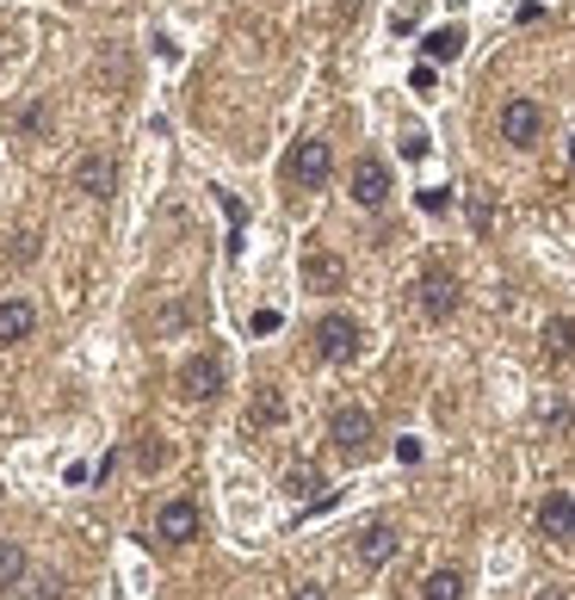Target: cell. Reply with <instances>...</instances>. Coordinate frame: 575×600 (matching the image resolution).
I'll use <instances>...</instances> for the list:
<instances>
[{
    "label": "cell",
    "mask_w": 575,
    "mask_h": 600,
    "mask_svg": "<svg viewBox=\"0 0 575 600\" xmlns=\"http://www.w3.org/2000/svg\"><path fill=\"white\" fill-rule=\"evenodd\" d=\"M359 347H365V329L353 322V316H322L316 322V353H322L328 366H346V359H359Z\"/></svg>",
    "instance_id": "6da1fadb"
},
{
    "label": "cell",
    "mask_w": 575,
    "mask_h": 600,
    "mask_svg": "<svg viewBox=\"0 0 575 600\" xmlns=\"http://www.w3.org/2000/svg\"><path fill=\"white\" fill-rule=\"evenodd\" d=\"M371 415L365 408H334V421H328V440H334V452H346V458H365L371 452Z\"/></svg>",
    "instance_id": "7a4b0ae2"
},
{
    "label": "cell",
    "mask_w": 575,
    "mask_h": 600,
    "mask_svg": "<svg viewBox=\"0 0 575 600\" xmlns=\"http://www.w3.org/2000/svg\"><path fill=\"white\" fill-rule=\"evenodd\" d=\"M421 316L427 322H452V316H458V279H452L445 267L421 272Z\"/></svg>",
    "instance_id": "3957f363"
},
{
    "label": "cell",
    "mask_w": 575,
    "mask_h": 600,
    "mask_svg": "<svg viewBox=\"0 0 575 600\" xmlns=\"http://www.w3.org/2000/svg\"><path fill=\"white\" fill-rule=\"evenodd\" d=\"M538 131H545V112H538L533 99H507V106H501V136H507L514 149H533Z\"/></svg>",
    "instance_id": "277c9868"
},
{
    "label": "cell",
    "mask_w": 575,
    "mask_h": 600,
    "mask_svg": "<svg viewBox=\"0 0 575 600\" xmlns=\"http://www.w3.org/2000/svg\"><path fill=\"white\" fill-rule=\"evenodd\" d=\"M217 390H223V359H217V353H198V359L180 366V396L205 403V396H217Z\"/></svg>",
    "instance_id": "5b68a950"
},
{
    "label": "cell",
    "mask_w": 575,
    "mask_h": 600,
    "mask_svg": "<svg viewBox=\"0 0 575 600\" xmlns=\"http://www.w3.org/2000/svg\"><path fill=\"white\" fill-rule=\"evenodd\" d=\"M346 186H353V198H359L365 211H378L383 198H390V168H383L378 156H359V161H353V180H346Z\"/></svg>",
    "instance_id": "8992f818"
},
{
    "label": "cell",
    "mask_w": 575,
    "mask_h": 600,
    "mask_svg": "<svg viewBox=\"0 0 575 600\" xmlns=\"http://www.w3.org/2000/svg\"><path fill=\"white\" fill-rule=\"evenodd\" d=\"M328 174H334V149L328 143H297V156H291V180L297 186H328Z\"/></svg>",
    "instance_id": "52a82bcc"
},
{
    "label": "cell",
    "mask_w": 575,
    "mask_h": 600,
    "mask_svg": "<svg viewBox=\"0 0 575 600\" xmlns=\"http://www.w3.org/2000/svg\"><path fill=\"white\" fill-rule=\"evenodd\" d=\"M155 532L168 544H186V539H198V507L192 502H168L161 514H155Z\"/></svg>",
    "instance_id": "ba28073f"
},
{
    "label": "cell",
    "mask_w": 575,
    "mask_h": 600,
    "mask_svg": "<svg viewBox=\"0 0 575 600\" xmlns=\"http://www.w3.org/2000/svg\"><path fill=\"white\" fill-rule=\"evenodd\" d=\"M390 558H396V526H390V521H371V526L359 532V563H365V570H383Z\"/></svg>",
    "instance_id": "9c48e42d"
},
{
    "label": "cell",
    "mask_w": 575,
    "mask_h": 600,
    "mask_svg": "<svg viewBox=\"0 0 575 600\" xmlns=\"http://www.w3.org/2000/svg\"><path fill=\"white\" fill-rule=\"evenodd\" d=\"M538 532H545V539H575V502L570 495H545V502H538Z\"/></svg>",
    "instance_id": "30bf717a"
},
{
    "label": "cell",
    "mask_w": 575,
    "mask_h": 600,
    "mask_svg": "<svg viewBox=\"0 0 575 600\" xmlns=\"http://www.w3.org/2000/svg\"><path fill=\"white\" fill-rule=\"evenodd\" d=\"M75 193H87V198H106V193H112V161L99 156V149H87V156L75 161Z\"/></svg>",
    "instance_id": "8fae6325"
},
{
    "label": "cell",
    "mask_w": 575,
    "mask_h": 600,
    "mask_svg": "<svg viewBox=\"0 0 575 600\" xmlns=\"http://www.w3.org/2000/svg\"><path fill=\"white\" fill-rule=\"evenodd\" d=\"M32 329H38V310H32L25 297H7V304H0V347H13V341H25Z\"/></svg>",
    "instance_id": "7c38bea8"
},
{
    "label": "cell",
    "mask_w": 575,
    "mask_h": 600,
    "mask_svg": "<svg viewBox=\"0 0 575 600\" xmlns=\"http://www.w3.org/2000/svg\"><path fill=\"white\" fill-rule=\"evenodd\" d=\"M279 421H285V396H279L272 384H260V396H254V415L242 421V433L254 440V433H267V427H279Z\"/></svg>",
    "instance_id": "4fadbf2b"
},
{
    "label": "cell",
    "mask_w": 575,
    "mask_h": 600,
    "mask_svg": "<svg viewBox=\"0 0 575 600\" xmlns=\"http://www.w3.org/2000/svg\"><path fill=\"white\" fill-rule=\"evenodd\" d=\"M304 285L309 291H341L346 285V260H334V254H309L304 260Z\"/></svg>",
    "instance_id": "5bb4252c"
},
{
    "label": "cell",
    "mask_w": 575,
    "mask_h": 600,
    "mask_svg": "<svg viewBox=\"0 0 575 600\" xmlns=\"http://www.w3.org/2000/svg\"><path fill=\"white\" fill-rule=\"evenodd\" d=\"M421 50H427V62H458L464 57V25H440V32H427Z\"/></svg>",
    "instance_id": "9a60e30c"
},
{
    "label": "cell",
    "mask_w": 575,
    "mask_h": 600,
    "mask_svg": "<svg viewBox=\"0 0 575 600\" xmlns=\"http://www.w3.org/2000/svg\"><path fill=\"white\" fill-rule=\"evenodd\" d=\"M545 359H575V322L570 316H551V322H545Z\"/></svg>",
    "instance_id": "2e32d148"
},
{
    "label": "cell",
    "mask_w": 575,
    "mask_h": 600,
    "mask_svg": "<svg viewBox=\"0 0 575 600\" xmlns=\"http://www.w3.org/2000/svg\"><path fill=\"white\" fill-rule=\"evenodd\" d=\"M421 600H464V576L458 570H433L421 581Z\"/></svg>",
    "instance_id": "e0dca14e"
},
{
    "label": "cell",
    "mask_w": 575,
    "mask_h": 600,
    "mask_svg": "<svg viewBox=\"0 0 575 600\" xmlns=\"http://www.w3.org/2000/svg\"><path fill=\"white\" fill-rule=\"evenodd\" d=\"M285 489H291V502H328V495H322V470H291V477H285Z\"/></svg>",
    "instance_id": "ac0fdd59"
},
{
    "label": "cell",
    "mask_w": 575,
    "mask_h": 600,
    "mask_svg": "<svg viewBox=\"0 0 575 600\" xmlns=\"http://www.w3.org/2000/svg\"><path fill=\"white\" fill-rule=\"evenodd\" d=\"M25 576V551L20 544H0V588H20Z\"/></svg>",
    "instance_id": "d6986e66"
},
{
    "label": "cell",
    "mask_w": 575,
    "mask_h": 600,
    "mask_svg": "<svg viewBox=\"0 0 575 600\" xmlns=\"http://www.w3.org/2000/svg\"><path fill=\"white\" fill-rule=\"evenodd\" d=\"M136 465H143V470H155V465H168V445H155V433H149V440L136 445Z\"/></svg>",
    "instance_id": "ffe728a7"
},
{
    "label": "cell",
    "mask_w": 575,
    "mask_h": 600,
    "mask_svg": "<svg viewBox=\"0 0 575 600\" xmlns=\"http://www.w3.org/2000/svg\"><path fill=\"white\" fill-rule=\"evenodd\" d=\"M445 205H452V198H445L440 186H427V193H421V211H445Z\"/></svg>",
    "instance_id": "44dd1931"
},
{
    "label": "cell",
    "mask_w": 575,
    "mask_h": 600,
    "mask_svg": "<svg viewBox=\"0 0 575 600\" xmlns=\"http://www.w3.org/2000/svg\"><path fill=\"white\" fill-rule=\"evenodd\" d=\"M545 427H556V433H563V427H570V408L551 403V408H545Z\"/></svg>",
    "instance_id": "7402d4cb"
},
{
    "label": "cell",
    "mask_w": 575,
    "mask_h": 600,
    "mask_svg": "<svg viewBox=\"0 0 575 600\" xmlns=\"http://www.w3.org/2000/svg\"><path fill=\"white\" fill-rule=\"evenodd\" d=\"M291 600H328V588H316V581H304V588H297V595Z\"/></svg>",
    "instance_id": "603a6c76"
},
{
    "label": "cell",
    "mask_w": 575,
    "mask_h": 600,
    "mask_svg": "<svg viewBox=\"0 0 575 600\" xmlns=\"http://www.w3.org/2000/svg\"><path fill=\"white\" fill-rule=\"evenodd\" d=\"M538 600H570V595H563V588H545V595H538Z\"/></svg>",
    "instance_id": "cb8c5ba5"
},
{
    "label": "cell",
    "mask_w": 575,
    "mask_h": 600,
    "mask_svg": "<svg viewBox=\"0 0 575 600\" xmlns=\"http://www.w3.org/2000/svg\"><path fill=\"white\" fill-rule=\"evenodd\" d=\"M570 161H575V143H570Z\"/></svg>",
    "instance_id": "d4e9b609"
}]
</instances>
